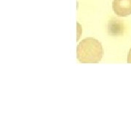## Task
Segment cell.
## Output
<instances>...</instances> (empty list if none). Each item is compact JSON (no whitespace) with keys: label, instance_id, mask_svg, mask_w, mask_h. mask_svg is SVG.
Here are the masks:
<instances>
[{"label":"cell","instance_id":"2","mask_svg":"<svg viewBox=\"0 0 131 131\" xmlns=\"http://www.w3.org/2000/svg\"><path fill=\"white\" fill-rule=\"evenodd\" d=\"M112 8L117 16H128L131 15V0H113Z\"/></svg>","mask_w":131,"mask_h":131},{"label":"cell","instance_id":"1","mask_svg":"<svg viewBox=\"0 0 131 131\" xmlns=\"http://www.w3.org/2000/svg\"><path fill=\"white\" fill-rule=\"evenodd\" d=\"M103 56V46L95 38H85L77 47V58L82 63H97Z\"/></svg>","mask_w":131,"mask_h":131},{"label":"cell","instance_id":"3","mask_svg":"<svg viewBox=\"0 0 131 131\" xmlns=\"http://www.w3.org/2000/svg\"><path fill=\"white\" fill-rule=\"evenodd\" d=\"M127 63H131V48L129 50L128 55H127Z\"/></svg>","mask_w":131,"mask_h":131}]
</instances>
